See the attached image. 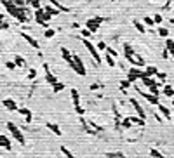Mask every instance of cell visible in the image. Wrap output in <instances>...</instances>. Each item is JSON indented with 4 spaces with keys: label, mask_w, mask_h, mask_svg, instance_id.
<instances>
[{
    "label": "cell",
    "mask_w": 174,
    "mask_h": 158,
    "mask_svg": "<svg viewBox=\"0 0 174 158\" xmlns=\"http://www.w3.org/2000/svg\"><path fill=\"white\" fill-rule=\"evenodd\" d=\"M82 44H84V47H85L87 50H89V54L93 56V59H94V63L96 64H101L103 63V59H101V54H99V50H98V47L89 40V38H84L82 37Z\"/></svg>",
    "instance_id": "cell-1"
},
{
    "label": "cell",
    "mask_w": 174,
    "mask_h": 158,
    "mask_svg": "<svg viewBox=\"0 0 174 158\" xmlns=\"http://www.w3.org/2000/svg\"><path fill=\"white\" fill-rule=\"evenodd\" d=\"M70 66L77 75H80V76L87 75V70H85V66H84V63H82V57L78 54H73V61L70 63Z\"/></svg>",
    "instance_id": "cell-2"
},
{
    "label": "cell",
    "mask_w": 174,
    "mask_h": 158,
    "mask_svg": "<svg viewBox=\"0 0 174 158\" xmlns=\"http://www.w3.org/2000/svg\"><path fill=\"white\" fill-rule=\"evenodd\" d=\"M7 129H9V132L12 134V137L16 139L21 146H25L26 144V139H25V136H23V132L19 130V127L16 125V123H12V122H7Z\"/></svg>",
    "instance_id": "cell-3"
},
{
    "label": "cell",
    "mask_w": 174,
    "mask_h": 158,
    "mask_svg": "<svg viewBox=\"0 0 174 158\" xmlns=\"http://www.w3.org/2000/svg\"><path fill=\"white\" fill-rule=\"evenodd\" d=\"M103 21H106L104 17H101V16H94V17H91V19H87V23H85V28L87 30H91L93 33H96L99 30V26H101V23Z\"/></svg>",
    "instance_id": "cell-4"
},
{
    "label": "cell",
    "mask_w": 174,
    "mask_h": 158,
    "mask_svg": "<svg viewBox=\"0 0 174 158\" xmlns=\"http://www.w3.org/2000/svg\"><path fill=\"white\" fill-rule=\"evenodd\" d=\"M143 75H145V71L141 70V66H132V68H129V71H127V78H129L132 83H136Z\"/></svg>",
    "instance_id": "cell-5"
},
{
    "label": "cell",
    "mask_w": 174,
    "mask_h": 158,
    "mask_svg": "<svg viewBox=\"0 0 174 158\" xmlns=\"http://www.w3.org/2000/svg\"><path fill=\"white\" fill-rule=\"evenodd\" d=\"M138 92L141 94V96H143L145 99H146V101H148L150 104H155V106H157V104L160 103V97H158V96H153L152 92H143V90H139V89H138Z\"/></svg>",
    "instance_id": "cell-6"
},
{
    "label": "cell",
    "mask_w": 174,
    "mask_h": 158,
    "mask_svg": "<svg viewBox=\"0 0 174 158\" xmlns=\"http://www.w3.org/2000/svg\"><path fill=\"white\" fill-rule=\"evenodd\" d=\"M130 104L134 106V109H136V113H138V116H141V118H146V111L141 108V104L138 103V99H134V97H130Z\"/></svg>",
    "instance_id": "cell-7"
},
{
    "label": "cell",
    "mask_w": 174,
    "mask_h": 158,
    "mask_svg": "<svg viewBox=\"0 0 174 158\" xmlns=\"http://www.w3.org/2000/svg\"><path fill=\"white\" fill-rule=\"evenodd\" d=\"M21 38H23V40H26V42H28V44H30V45H32L33 49L40 50V45H38V42H37V40H35V38H33V37H30L28 33L21 31Z\"/></svg>",
    "instance_id": "cell-8"
},
{
    "label": "cell",
    "mask_w": 174,
    "mask_h": 158,
    "mask_svg": "<svg viewBox=\"0 0 174 158\" xmlns=\"http://www.w3.org/2000/svg\"><path fill=\"white\" fill-rule=\"evenodd\" d=\"M80 123H82V127H84V130H85L87 134H91V136H98V134H99L96 129H93V127L89 125V122H85L84 118H82V115H80Z\"/></svg>",
    "instance_id": "cell-9"
},
{
    "label": "cell",
    "mask_w": 174,
    "mask_h": 158,
    "mask_svg": "<svg viewBox=\"0 0 174 158\" xmlns=\"http://www.w3.org/2000/svg\"><path fill=\"white\" fill-rule=\"evenodd\" d=\"M17 111H19V115L25 116V122H26V123H32L33 122V115H32V111H30L28 108H17Z\"/></svg>",
    "instance_id": "cell-10"
},
{
    "label": "cell",
    "mask_w": 174,
    "mask_h": 158,
    "mask_svg": "<svg viewBox=\"0 0 174 158\" xmlns=\"http://www.w3.org/2000/svg\"><path fill=\"white\" fill-rule=\"evenodd\" d=\"M0 148H4L7 151H12V146H11V139L7 136H0Z\"/></svg>",
    "instance_id": "cell-11"
},
{
    "label": "cell",
    "mask_w": 174,
    "mask_h": 158,
    "mask_svg": "<svg viewBox=\"0 0 174 158\" xmlns=\"http://www.w3.org/2000/svg\"><path fill=\"white\" fill-rule=\"evenodd\" d=\"M4 106L7 108V111H17V104L14 99H4Z\"/></svg>",
    "instance_id": "cell-12"
},
{
    "label": "cell",
    "mask_w": 174,
    "mask_h": 158,
    "mask_svg": "<svg viewBox=\"0 0 174 158\" xmlns=\"http://www.w3.org/2000/svg\"><path fill=\"white\" fill-rule=\"evenodd\" d=\"M45 125H47V129H49L51 132H54V134H56L58 137H59V136H63V132H61V129H59V125H58V123H52V122H47Z\"/></svg>",
    "instance_id": "cell-13"
},
{
    "label": "cell",
    "mask_w": 174,
    "mask_h": 158,
    "mask_svg": "<svg viewBox=\"0 0 174 158\" xmlns=\"http://www.w3.org/2000/svg\"><path fill=\"white\" fill-rule=\"evenodd\" d=\"M162 96H167V97H174V89L169 85V83H164L162 85Z\"/></svg>",
    "instance_id": "cell-14"
},
{
    "label": "cell",
    "mask_w": 174,
    "mask_h": 158,
    "mask_svg": "<svg viewBox=\"0 0 174 158\" xmlns=\"http://www.w3.org/2000/svg\"><path fill=\"white\" fill-rule=\"evenodd\" d=\"M157 106H158V109H160V113H162V116H164V118H165V120H171V109H169L167 106L160 104V103H158Z\"/></svg>",
    "instance_id": "cell-15"
},
{
    "label": "cell",
    "mask_w": 174,
    "mask_h": 158,
    "mask_svg": "<svg viewBox=\"0 0 174 158\" xmlns=\"http://www.w3.org/2000/svg\"><path fill=\"white\" fill-rule=\"evenodd\" d=\"M61 56H63V59H65L68 64H70L71 61H73V54H71L70 50L66 49V47H63V49H61Z\"/></svg>",
    "instance_id": "cell-16"
},
{
    "label": "cell",
    "mask_w": 174,
    "mask_h": 158,
    "mask_svg": "<svg viewBox=\"0 0 174 158\" xmlns=\"http://www.w3.org/2000/svg\"><path fill=\"white\" fill-rule=\"evenodd\" d=\"M44 11H45V12H49V14H51L52 17L58 16V14H61V11L58 9V7H54L52 4H51V6H47V7H44Z\"/></svg>",
    "instance_id": "cell-17"
},
{
    "label": "cell",
    "mask_w": 174,
    "mask_h": 158,
    "mask_svg": "<svg viewBox=\"0 0 174 158\" xmlns=\"http://www.w3.org/2000/svg\"><path fill=\"white\" fill-rule=\"evenodd\" d=\"M139 80H141V83H143V85H146V87H150V85H153V83H157L152 76H148V75H143Z\"/></svg>",
    "instance_id": "cell-18"
},
{
    "label": "cell",
    "mask_w": 174,
    "mask_h": 158,
    "mask_svg": "<svg viewBox=\"0 0 174 158\" xmlns=\"http://www.w3.org/2000/svg\"><path fill=\"white\" fill-rule=\"evenodd\" d=\"M130 122H132V125H146V120L141 118V116H129Z\"/></svg>",
    "instance_id": "cell-19"
},
{
    "label": "cell",
    "mask_w": 174,
    "mask_h": 158,
    "mask_svg": "<svg viewBox=\"0 0 174 158\" xmlns=\"http://www.w3.org/2000/svg\"><path fill=\"white\" fill-rule=\"evenodd\" d=\"M14 63H16L17 68H26V61H25V57H21L19 54H16V57H14Z\"/></svg>",
    "instance_id": "cell-20"
},
{
    "label": "cell",
    "mask_w": 174,
    "mask_h": 158,
    "mask_svg": "<svg viewBox=\"0 0 174 158\" xmlns=\"http://www.w3.org/2000/svg\"><path fill=\"white\" fill-rule=\"evenodd\" d=\"M132 24H134V28H136L139 33H146V28H145V23H141V21H138V19H134L132 21Z\"/></svg>",
    "instance_id": "cell-21"
},
{
    "label": "cell",
    "mask_w": 174,
    "mask_h": 158,
    "mask_svg": "<svg viewBox=\"0 0 174 158\" xmlns=\"http://www.w3.org/2000/svg\"><path fill=\"white\" fill-rule=\"evenodd\" d=\"M165 49L169 50V52H171V56H174V40L172 38H165Z\"/></svg>",
    "instance_id": "cell-22"
},
{
    "label": "cell",
    "mask_w": 174,
    "mask_h": 158,
    "mask_svg": "<svg viewBox=\"0 0 174 158\" xmlns=\"http://www.w3.org/2000/svg\"><path fill=\"white\" fill-rule=\"evenodd\" d=\"M70 94H71V101H73V104H78V103H80V94H78V90H77V89H71Z\"/></svg>",
    "instance_id": "cell-23"
},
{
    "label": "cell",
    "mask_w": 174,
    "mask_h": 158,
    "mask_svg": "<svg viewBox=\"0 0 174 158\" xmlns=\"http://www.w3.org/2000/svg\"><path fill=\"white\" fill-rule=\"evenodd\" d=\"M51 87H52V92H54V94H58V92H61V90L65 89V83L58 80V82H56L54 85H51Z\"/></svg>",
    "instance_id": "cell-24"
},
{
    "label": "cell",
    "mask_w": 174,
    "mask_h": 158,
    "mask_svg": "<svg viewBox=\"0 0 174 158\" xmlns=\"http://www.w3.org/2000/svg\"><path fill=\"white\" fill-rule=\"evenodd\" d=\"M104 63H106V64H108L110 68H115V59H113V56L108 54V52L104 54Z\"/></svg>",
    "instance_id": "cell-25"
},
{
    "label": "cell",
    "mask_w": 174,
    "mask_h": 158,
    "mask_svg": "<svg viewBox=\"0 0 174 158\" xmlns=\"http://www.w3.org/2000/svg\"><path fill=\"white\" fill-rule=\"evenodd\" d=\"M119 85H120V90H122V92L125 94V90H127V89H129L130 85H132V82H130L129 78H127V80H122V82H120Z\"/></svg>",
    "instance_id": "cell-26"
},
{
    "label": "cell",
    "mask_w": 174,
    "mask_h": 158,
    "mask_svg": "<svg viewBox=\"0 0 174 158\" xmlns=\"http://www.w3.org/2000/svg\"><path fill=\"white\" fill-rule=\"evenodd\" d=\"M157 33H158L162 38H167V37H169V30H167V28H164V26H158Z\"/></svg>",
    "instance_id": "cell-27"
},
{
    "label": "cell",
    "mask_w": 174,
    "mask_h": 158,
    "mask_svg": "<svg viewBox=\"0 0 174 158\" xmlns=\"http://www.w3.org/2000/svg\"><path fill=\"white\" fill-rule=\"evenodd\" d=\"M157 68L155 66H146V71H145V75H148V76H153V75H157Z\"/></svg>",
    "instance_id": "cell-28"
},
{
    "label": "cell",
    "mask_w": 174,
    "mask_h": 158,
    "mask_svg": "<svg viewBox=\"0 0 174 158\" xmlns=\"http://www.w3.org/2000/svg\"><path fill=\"white\" fill-rule=\"evenodd\" d=\"M56 35V31L52 30V28H45V31H44V37L45 38H52Z\"/></svg>",
    "instance_id": "cell-29"
},
{
    "label": "cell",
    "mask_w": 174,
    "mask_h": 158,
    "mask_svg": "<svg viewBox=\"0 0 174 158\" xmlns=\"http://www.w3.org/2000/svg\"><path fill=\"white\" fill-rule=\"evenodd\" d=\"M158 78V82H162V83H165V80H167V75L164 73V71H157V75H155Z\"/></svg>",
    "instance_id": "cell-30"
},
{
    "label": "cell",
    "mask_w": 174,
    "mask_h": 158,
    "mask_svg": "<svg viewBox=\"0 0 174 158\" xmlns=\"http://www.w3.org/2000/svg\"><path fill=\"white\" fill-rule=\"evenodd\" d=\"M120 125L124 127V129H130V127H132V122H130V118H124V120L120 122Z\"/></svg>",
    "instance_id": "cell-31"
},
{
    "label": "cell",
    "mask_w": 174,
    "mask_h": 158,
    "mask_svg": "<svg viewBox=\"0 0 174 158\" xmlns=\"http://www.w3.org/2000/svg\"><path fill=\"white\" fill-rule=\"evenodd\" d=\"M61 153H63L65 156H68V158H73V153H71L66 146H61Z\"/></svg>",
    "instance_id": "cell-32"
},
{
    "label": "cell",
    "mask_w": 174,
    "mask_h": 158,
    "mask_svg": "<svg viewBox=\"0 0 174 158\" xmlns=\"http://www.w3.org/2000/svg\"><path fill=\"white\" fill-rule=\"evenodd\" d=\"M28 4H30V7H33V9H40V0H28Z\"/></svg>",
    "instance_id": "cell-33"
},
{
    "label": "cell",
    "mask_w": 174,
    "mask_h": 158,
    "mask_svg": "<svg viewBox=\"0 0 174 158\" xmlns=\"http://www.w3.org/2000/svg\"><path fill=\"white\" fill-rule=\"evenodd\" d=\"M150 155H152V156H155V158H162L164 155L160 151H158V149H155V148H152V149H150Z\"/></svg>",
    "instance_id": "cell-34"
},
{
    "label": "cell",
    "mask_w": 174,
    "mask_h": 158,
    "mask_svg": "<svg viewBox=\"0 0 174 158\" xmlns=\"http://www.w3.org/2000/svg\"><path fill=\"white\" fill-rule=\"evenodd\" d=\"M104 156L106 158H122L124 155L122 153H104Z\"/></svg>",
    "instance_id": "cell-35"
},
{
    "label": "cell",
    "mask_w": 174,
    "mask_h": 158,
    "mask_svg": "<svg viewBox=\"0 0 174 158\" xmlns=\"http://www.w3.org/2000/svg\"><path fill=\"white\" fill-rule=\"evenodd\" d=\"M6 68H7V70H16L17 66H16V63H14V61H7V63H6Z\"/></svg>",
    "instance_id": "cell-36"
},
{
    "label": "cell",
    "mask_w": 174,
    "mask_h": 158,
    "mask_svg": "<svg viewBox=\"0 0 174 158\" xmlns=\"http://www.w3.org/2000/svg\"><path fill=\"white\" fill-rule=\"evenodd\" d=\"M28 78H30V80H33V78H37V70H35V68H32V70L28 71Z\"/></svg>",
    "instance_id": "cell-37"
},
{
    "label": "cell",
    "mask_w": 174,
    "mask_h": 158,
    "mask_svg": "<svg viewBox=\"0 0 174 158\" xmlns=\"http://www.w3.org/2000/svg\"><path fill=\"white\" fill-rule=\"evenodd\" d=\"M96 47H98V50L101 52V50H106V47H108V45H106L103 40H101V42H98V45H96Z\"/></svg>",
    "instance_id": "cell-38"
},
{
    "label": "cell",
    "mask_w": 174,
    "mask_h": 158,
    "mask_svg": "<svg viewBox=\"0 0 174 158\" xmlns=\"http://www.w3.org/2000/svg\"><path fill=\"white\" fill-rule=\"evenodd\" d=\"M91 35H93L91 30H87V28H85V30H82V37H84V38H91Z\"/></svg>",
    "instance_id": "cell-39"
},
{
    "label": "cell",
    "mask_w": 174,
    "mask_h": 158,
    "mask_svg": "<svg viewBox=\"0 0 174 158\" xmlns=\"http://www.w3.org/2000/svg\"><path fill=\"white\" fill-rule=\"evenodd\" d=\"M106 52H108V54H112L113 57H119V52H117L115 49H112V47H106Z\"/></svg>",
    "instance_id": "cell-40"
},
{
    "label": "cell",
    "mask_w": 174,
    "mask_h": 158,
    "mask_svg": "<svg viewBox=\"0 0 174 158\" xmlns=\"http://www.w3.org/2000/svg\"><path fill=\"white\" fill-rule=\"evenodd\" d=\"M75 111H77V115H78V116H80V115H84V108L80 106V103L75 104Z\"/></svg>",
    "instance_id": "cell-41"
},
{
    "label": "cell",
    "mask_w": 174,
    "mask_h": 158,
    "mask_svg": "<svg viewBox=\"0 0 174 158\" xmlns=\"http://www.w3.org/2000/svg\"><path fill=\"white\" fill-rule=\"evenodd\" d=\"M162 19H164V17L160 16V14H155V16H153V21H155V24H160V23H162Z\"/></svg>",
    "instance_id": "cell-42"
},
{
    "label": "cell",
    "mask_w": 174,
    "mask_h": 158,
    "mask_svg": "<svg viewBox=\"0 0 174 158\" xmlns=\"http://www.w3.org/2000/svg\"><path fill=\"white\" fill-rule=\"evenodd\" d=\"M145 24H146V26H153V24H155L153 17H145Z\"/></svg>",
    "instance_id": "cell-43"
},
{
    "label": "cell",
    "mask_w": 174,
    "mask_h": 158,
    "mask_svg": "<svg viewBox=\"0 0 174 158\" xmlns=\"http://www.w3.org/2000/svg\"><path fill=\"white\" fill-rule=\"evenodd\" d=\"M103 87V83H93L91 85V90H98V89H101Z\"/></svg>",
    "instance_id": "cell-44"
},
{
    "label": "cell",
    "mask_w": 174,
    "mask_h": 158,
    "mask_svg": "<svg viewBox=\"0 0 174 158\" xmlns=\"http://www.w3.org/2000/svg\"><path fill=\"white\" fill-rule=\"evenodd\" d=\"M169 56H171V52H169L167 49H164L162 50V57H164V59H169Z\"/></svg>",
    "instance_id": "cell-45"
},
{
    "label": "cell",
    "mask_w": 174,
    "mask_h": 158,
    "mask_svg": "<svg viewBox=\"0 0 174 158\" xmlns=\"http://www.w3.org/2000/svg\"><path fill=\"white\" fill-rule=\"evenodd\" d=\"M0 30H9V23L2 21V23H0Z\"/></svg>",
    "instance_id": "cell-46"
},
{
    "label": "cell",
    "mask_w": 174,
    "mask_h": 158,
    "mask_svg": "<svg viewBox=\"0 0 174 158\" xmlns=\"http://www.w3.org/2000/svg\"><path fill=\"white\" fill-rule=\"evenodd\" d=\"M12 2H14V4H16V6H25V0H12Z\"/></svg>",
    "instance_id": "cell-47"
},
{
    "label": "cell",
    "mask_w": 174,
    "mask_h": 158,
    "mask_svg": "<svg viewBox=\"0 0 174 158\" xmlns=\"http://www.w3.org/2000/svg\"><path fill=\"white\" fill-rule=\"evenodd\" d=\"M155 120H157V122H160V123H162V122H164V118H162V116H160V115H158V113H155Z\"/></svg>",
    "instance_id": "cell-48"
},
{
    "label": "cell",
    "mask_w": 174,
    "mask_h": 158,
    "mask_svg": "<svg viewBox=\"0 0 174 158\" xmlns=\"http://www.w3.org/2000/svg\"><path fill=\"white\" fill-rule=\"evenodd\" d=\"M171 4H172V0H167V2H165V6H164V9H165V11H167L169 7H171Z\"/></svg>",
    "instance_id": "cell-49"
},
{
    "label": "cell",
    "mask_w": 174,
    "mask_h": 158,
    "mask_svg": "<svg viewBox=\"0 0 174 158\" xmlns=\"http://www.w3.org/2000/svg\"><path fill=\"white\" fill-rule=\"evenodd\" d=\"M150 2H160V0H150Z\"/></svg>",
    "instance_id": "cell-50"
},
{
    "label": "cell",
    "mask_w": 174,
    "mask_h": 158,
    "mask_svg": "<svg viewBox=\"0 0 174 158\" xmlns=\"http://www.w3.org/2000/svg\"><path fill=\"white\" fill-rule=\"evenodd\" d=\"M172 106H174V97H172Z\"/></svg>",
    "instance_id": "cell-51"
},
{
    "label": "cell",
    "mask_w": 174,
    "mask_h": 158,
    "mask_svg": "<svg viewBox=\"0 0 174 158\" xmlns=\"http://www.w3.org/2000/svg\"><path fill=\"white\" fill-rule=\"evenodd\" d=\"M112 2H117V0H112Z\"/></svg>",
    "instance_id": "cell-52"
},
{
    "label": "cell",
    "mask_w": 174,
    "mask_h": 158,
    "mask_svg": "<svg viewBox=\"0 0 174 158\" xmlns=\"http://www.w3.org/2000/svg\"><path fill=\"white\" fill-rule=\"evenodd\" d=\"M172 57H174V56H172Z\"/></svg>",
    "instance_id": "cell-53"
}]
</instances>
